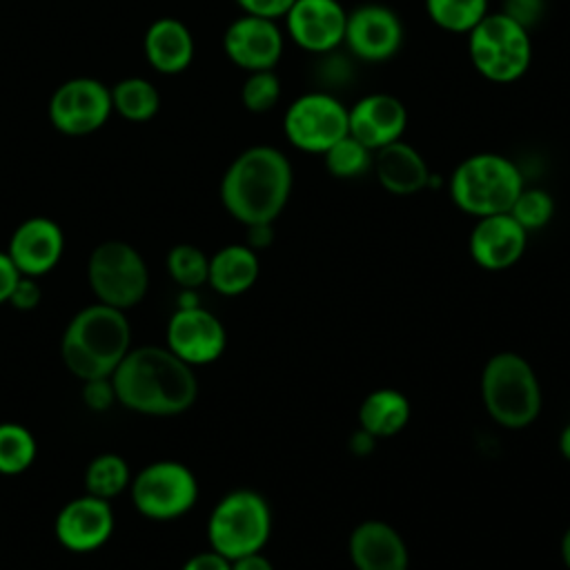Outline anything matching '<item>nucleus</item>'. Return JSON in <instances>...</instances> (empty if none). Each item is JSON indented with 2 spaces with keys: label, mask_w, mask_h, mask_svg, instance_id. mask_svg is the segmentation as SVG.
<instances>
[{
  "label": "nucleus",
  "mask_w": 570,
  "mask_h": 570,
  "mask_svg": "<svg viewBox=\"0 0 570 570\" xmlns=\"http://www.w3.org/2000/svg\"><path fill=\"white\" fill-rule=\"evenodd\" d=\"M405 29L401 16L381 2H365L347 11L343 47L361 62H385L403 47Z\"/></svg>",
  "instance_id": "12"
},
{
  "label": "nucleus",
  "mask_w": 570,
  "mask_h": 570,
  "mask_svg": "<svg viewBox=\"0 0 570 570\" xmlns=\"http://www.w3.org/2000/svg\"><path fill=\"white\" fill-rule=\"evenodd\" d=\"M85 492L111 501L122 494L131 483L129 463L116 452L96 454L85 468Z\"/></svg>",
  "instance_id": "26"
},
{
  "label": "nucleus",
  "mask_w": 570,
  "mask_h": 570,
  "mask_svg": "<svg viewBox=\"0 0 570 570\" xmlns=\"http://www.w3.org/2000/svg\"><path fill=\"white\" fill-rule=\"evenodd\" d=\"M523 187L525 180L519 165L497 151L465 156L448 180L452 203L474 218L510 212Z\"/></svg>",
  "instance_id": "4"
},
{
  "label": "nucleus",
  "mask_w": 570,
  "mask_h": 570,
  "mask_svg": "<svg viewBox=\"0 0 570 570\" xmlns=\"http://www.w3.org/2000/svg\"><path fill=\"white\" fill-rule=\"evenodd\" d=\"M525 232H537L554 216V200L541 187H523L508 212Z\"/></svg>",
  "instance_id": "31"
},
{
  "label": "nucleus",
  "mask_w": 570,
  "mask_h": 570,
  "mask_svg": "<svg viewBox=\"0 0 570 570\" xmlns=\"http://www.w3.org/2000/svg\"><path fill=\"white\" fill-rule=\"evenodd\" d=\"M318 58L321 60L316 65V76H318V82H321L323 91H332L334 94L338 87L352 82V76H354L352 60L354 58L347 51L334 49V51L321 53Z\"/></svg>",
  "instance_id": "33"
},
{
  "label": "nucleus",
  "mask_w": 570,
  "mask_h": 570,
  "mask_svg": "<svg viewBox=\"0 0 570 570\" xmlns=\"http://www.w3.org/2000/svg\"><path fill=\"white\" fill-rule=\"evenodd\" d=\"M114 525L116 517L111 503L85 492L58 510L53 519V534L65 550L87 554L100 550L111 539Z\"/></svg>",
  "instance_id": "16"
},
{
  "label": "nucleus",
  "mask_w": 570,
  "mask_h": 570,
  "mask_svg": "<svg viewBox=\"0 0 570 570\" xmlns=\"http://www.w3.org/2000/svg\"><path fill=\"white\" fill-rule=\"evenodd\" d=\"M109 94L114 111L131 122H147L160 109V94L147 78H125L116 82Z\"/></svg>",
  "instance_id": "25"
},
{
  "label": "nucleus",
  "mask_w": 570,
  "mask_h": 570,
  "mask_svg": "<svg viewBox=\"0 0 570 570\" xmlns=\"http://www.w3.org/2000/svg\"><path fill=\"white\" fill-rule=\"evenodd\" d=\"M165 341V347L194 367L214 363L225 352L227 334L218 316L191 303L178 305V309L169 316Z\"/></svg>",
  "instance_id": "13"
},
{
  "label": "nucleus",
  "mask_w": 570,
  "mask_h": 570,
  "mask_svg": "<svg viewBox=\"0 0 570 570\" xmlns=\"http://www.w3.org/2000/svg\"><path fill=\"white\" fill-rule=\"evenodd\" d=\"M22 274L16 269L7 252H0V305H4Z\"/></svg>",
  "instance_id": "39"
},
{
  "label": "nucleus",
  "mask_w": 570,
  "mask_h": 570,
  "mask_svg": "<svg viewBox=\"0 0 570 570\" xmlns=\"http://www.w3.org/2000/svg\"><path fill=\"white\" fill-rule=\"evenodd\" d=\"M481 399L488 414L503 428L521 430L541 410V387L532 365L514 354H494L481 372Z\"/></svg>",
  "instance_id": "5"
},
{
  "label": "nucleus",
  "mask_w": 570,
  "mask_h": 570,
  "mask_svg": "<svg viewBox=\"0 0 570 570\" xmlns=\"http://www.w3.org/2000/svg\"><path fill=\"white\" fill-rule=\"evenodd\" d=\"M559 452H561L563 459L570 461V423L559 434Z\"/></svg>",
  "instance_id": "42"
},
{
  "label": "nucleus",
  "mask_w": 570,
  "mask_h": 570,
  "mask_svg": "<svg viewBox=\"0 0 570 570\" xmlns=\"http://www.w3.org/2000/svg\"><path fill=\"white\" fill-rule=\"evenodd\" d=\"M236 4L243 9V13L281 20L294 0H236Z\"/></svg>",
  "instance_id": "37"
},
{
  "label": "nucleus",
  "mask_w": 570,
  "mask_h": 570,
  "mask_svg": "<svg viewBox=\"0 0 570 570\" xmlns=\"http://www.w3.org/2000/svg\"><path fill=\"white\" fill-rule=\"evenodd\" d=\"M82 401L89 410L94 412H105L109 410L114 403H118L116 399V390L109 376L102 379H91V381H82Z\"/></svg>",
  "instance_id": "34"
},
{
  "label": "nucleus",
  "mask_w": 570,
  "mask_h": 570,
  "mask_svg": "<svg viewBox=\"0 0 570 570\" xmlns=\"http://www.w3.org/2000/svg\"><path fill=\"white\" fill-rule=\"evenodd\" d=\"M40 296H42V294H40L38 281L31 278V276H20L7 303H9L13 309H18V312H31V309L38 307Z\"/></svg>",
  "instance_id": "36"
},
{
  "label": "nucleus",
  "mask_w": 570,
  "mask_h": 570,
  "mask_svg": "<svg viewBox=\"0 0 570 570\" xmlns=\"http://www.w3.org/2000/svg\"><path fill=\"white\" fill-rule=\"evenodd\" d=\"M142 49L147 62L165 76L185 71L191 65L196 51L191 31L178 18L154 20L145 31Z\"/></svg>",
  "instance_id": "22"
},
{
  "label": "nucleus",
  "mask_w": 570,
  "mask_h": 570,
  "mask_svg": "<svg viewBox=\"0 0 570 570\" xmlns=\"http://www.w3.org/2000/svg\"><path fill=\"white\" fill-rule=\"evenodd\" d=\"M22 276H45L62 258L65 234L53 218L31 216L22 220L4 249Z\"/></svg>",
  "instance_id": "18"
},
{
  "label": "nucleus",
  "mask_w": 570,
  "mask_h": 570,
  "mask_svg": "<svg viewBox=\"0 0 570 570\" xmlns=\"http://www.w3.org/2000/svg\"><path fill=\"white\" fill-rule=\"evenodd\" d=\"M109 379L118 403L147 416L183 414L198 396L194 367L160 345L131 347Z\"/></svg>",
  "instance_id": "1"
},
{
  "label": "nucleus",
  "mask_w": 570,
  "mask_h": 570,
  "mask_svg": "<svg viewBox=\"0 0 570 570\" xmlns=\"http://www.w3.org/2000/svg\"><path fill=\"white\" fill-rule=\"evenodd\" d=\"M281 20L285 36L307 53L321 56L343 47L347 11L341 0H294Z\"/></svg>",
  "instance_id": "15"
},
{
  "label": "nucleus",
  "mask_w": 570,
  "mask_h": 570,
  "mask_svg": "<svg viewBox=\"0 0 570 570\" xmlns=\"http://www.w3.org/2000/svg\"><path fill=\"white\" fill-rule=\"evenodd\" d=\"M350 559L356 570H407L403 537L385 521L367 519L350 534Z\"/></svg>",
  "instance_id": "20"
},
{
  "label": "nucleus",
  "mask_w": 570,
  "mask_h": 570,
  "mask_svg": "<svg viewBox=\"0 0 570 570\" xmlns=\"http://www.w3.org/2000/svg\"><path fill=\"white\" fill-rule=\"evenodd\" d=\"M283 134L294 149L323 156L334 142L347 136V107L332 91H305L287 105Z\"/></svg>",
  "instance_id": "10"
},
{
  "label": "nucleus",
  "mask_w": 570,
  "mask_h": 570,
  "mask_svg": "<svg viewBox=\"0 0 570 570\" xmlns=\"http://www.w3.org/2000/svg\"><path fill=\"white\" fill-rule=\"evenodd\" d=\"M258 256L249 245H225L209 256L207 283L223 296H238L247 292L258 278Z\"/></svg>",
  "instance_id": "23"
},
{
  "label": "nucleus",
  "mask_w": 570,
  "mask_h": 570,
  "mask_svg": "<svg viewBox=\"0 0 570 570\" xmlns=\"http://www.w3.org/2000/svg\"><path fill=\"white\" fill-rule=\"evenodd\" d=\"M87 281L98 303L129 309L149 287V269L142 254L125 240H102L87 261Z\"/></svg>",
  "instance_id": "8"
},
{
  "label": "nucleus",
  "mask_w": 570,
  "mask_h": 570,
  "mask_svg": "<svg viewBox=\"0 0 570 570\" xmlns=\"http://www.w3.org/2000/svg\"><path fill=\"white\" fill-rule=\"evenodd\" d=\"M528 232L505 212L476 218L470 232L472 261L490 272L512 267L525 252Z\"/></svg>",
  "instance_id": "19"
},
{
  "label": "nucleus",
  "mask_w": 570,
  "mask_h": 570,
  "mask_svg": "<svg viewBox=\"0 0 570 570\" xmlns=\"http://www.w3.org/2000/svg\"><path fill=\"white\" fill-rule=\"evenodd\" d=\"M410 421V401L403 392L392 387H381L370 392L358 407L361 430L379 436H394Z\"/></svg>",
  "instance_id": "24"
},
{
  "label": "nucleus",
  "mask_w": 570,
  "mask_h": 570,
  "mask_svg": "<svg viewBox=\"0 0 570 570\" xmlns=\"http://www.w3.org/2000/svg\"><path fill=\"white\" fill-rule=\"evenodd\" d=\"M232 570H274L272 561L261 554V552H252L245 557H238L232 561Z\"/></svg>",
  "instance_id": "41"
},
{
  "label": "nucleus",
  "mask_w": 570,
  "mask_h": 570,
  "mask_svg": "<svg viewBox=\"0 0 570 570\" xmlns=\"http://www.w3.org/2000/svg\"><path fill=\"white\" fill-rule=\"evenodd\" d=\"M285 31L278 20L243 13L223 33L225 56L243 71L274 69L283 58Z\"/></svg>",
  "instance_id": "14"
},
{
  "label": "nucleus",
  "mask_w": 570,
  "mask_h": 570,
  "mask_svg": "<svg viewBox=\"0 0 570 570\" xmlns=\"http://www.w3.org/2000/svg\"><path fill=\"white\" fill-rule=\"evenodd\" d=\"M49 120L67 136H87L107 125L114 114L109 87L96 78L78 76L58 85L49 98Z\"/></svg>",
  "instance_id": "11"
},
{
  "label": "nucleus",
  "mask_w": 570,
  "mask_h": 570,
  "mask_svg": "<svg viewBox=\"0 0 570 570\" xmlns=\"http://www.w3.org/2000/svg\"><path fill=\"white\" fill-rule=\"evenodd\" d=\"M468 56L481 78L494 85H510L530 69V31L503 11H490L468 33Z\"/></svg>",
  "instance_id": "6"
},
{
  "label": "nucleus",
  "mask_w": 570,
  "mask_h": 570,
  "mask_svg": "<svg viewBox=\"0 0 570 570\" xmlns=\"http://www.w3.org/2000/svg\"><path fill=\"white\" fill-rule=\"evenodd\" d=\"M274 238V229H272V223H256V225H247V243L254 252L256 249H263V247H269Z\"/></svg>",
  "instance_id": "40"
},
{
  "label": "nucleus",
  "mask_w": 570,
  "mask_h": 570,
  "mask_svg": "<svg viewBox=\"0 0 570 570\" xmlns=\"http://www.w3.org/2000/svg\"><path fill=\"white\" fill-rule=\"evenodd\" d=\"M372 171L379 185L394 196H412L432 183L423 154L403 138L374 151Z\"/></svg>",
  "instance_id": "21"
},
{
  "label": "nucleus",
  "mask_w": 570,
  "mask_h": 570,
  "mask_svg": "<svg viewBox=\"0 0 570 570\" xmlns=\"http://www.w3.org/2000/svg\"><path fill=\"white\" fill-rule=\"evenodd\" d=\"M372 160H374V151L367 149L356 138H352L350 134L343 136L323 154L325 169L341 180H352L367 174L372 169Z\"/></svg>",
  "instance_id": "29"
},
{
  "label": "nucleus",
  "mask_w": 570,
  "mask_h": 570,
  "mask_svg": "<svg viewBox=\"0 0 570 570\" xmlns=\"http://www.w3.org/2000/svg\"><path fill=\"white\" fill-rule=\"evenodd\" d=\"M501 11L517 20L528 31L546 16V0H503Z\"/></svg>",
  "instance_id": "35"
},
{
  "label": "nucleus",
  "mask_w": 570,
  "mask_h": 570,
  "mask_svg": "<svg viewBox=\"0 0 570 570\" xmlns=\"http://www.w3.org/2000/svg\"><path fill=\"white\" fill-rule=\"evenodd\" d=\"M129 497L138 514L154 521H171L196 505L198 481L185 463L163 459L131 476Z\"/></svg>",
  "instance_id": "9"
},
{
  "label": "nucleus",
  "mask_w": 570,
  "mask_h": 570,
  "mask_svg": "<svg viewBox=\"0 0 570 570\" xmlns=\"http://www.w3.org/2000/svg\"><path fill=\"white\" fill-rule=\"evenodd\" d=\"M131 350V325L122 309L94 303L78 309L60 341L65 367L80 381L111 376Z\"/></svg>",
  "instance_id": "3"
},
{
  "label": "nucleus",
  "mask_w": 570,
  "mask_h": 570,
  "mask_svg": "<svg viewBox=\"0 0 570 570\" xmlns=\"http://www.w3.org/2000/svg\"><path fill=\"white\" fill-rule=\"evenodd\" d=\"M281 78L274 69L249 71L240 87V102L252 114H267L281 100Z\"/></svg>",
  "instance_id": "32"
},
{
  "label": "nucleus",
  "mask_w": 570,
  "mask_h": 570,
  "mask_svg": "<svg viewBox=\"0 0 570 570\" xmlns=\"http://www.w3.org/2000/svg\"><path fill=\"white\" fill-rule=\"evenodd\" d=\"M407 129V109L401 98L372 91L347 107V134L376 151L403 138Z\"/></svg>",
  "instance_id": "17"
},
{
  "label": "nucleus",
  "mask_w": 570,
  "mask_h": 570,
  "mask_svg": "<svg viewBox=\"0 0 570 570\" xmlns=\"http://www.w3.org/2000/svg\"><path fill=\"white\" fill-rule=\"evenodd\" d=\"M561 559H563L566 568L570 570V528L561 537Z\"/></svg>",
  "instance_id": "43"
},
{
  "label": "nucleus",
  "mask_w": 570,
  "mask_h": 570,
  "mask_svg": "<svg viewBox=\"0 0 570 570\" xmlns=\"http://www.w3.org/2000/svg\"><path fill=\"white\" fill-rule=\"evenodd\" d=\"M488 0H425L432 24L450 33H470L488 13Z\"/></svg>",
  "instance_id": "28"
},
{
  "label": "nucleus",
  "mask_w": 570,
  "mask_h": 570,
  "mask_svg": "<svg viewBox=\"0 0 570 570\" xmlns=\"http://www.w3.org/2000/svg\"><path fill=\"white\" fill-rule=\"evenodd\" d=\"M180 570H232V561L209 548L205 552L191 554Z\"/></svg>",
  "instance_id": "38"
},
{
  "label": "nucleus",
  "mask_w": 570,
  "mask_h": 570,
  "mask_svg": "<svg viewBox=\"0 0 570 570\" xmlns=\"http://www.w3.org/2000/svg\"><path fill=\"white\" fill-rule=\"evenodd\" d=\"M38 456V443L29 428L16 421L0 423V474L18 476L27 472Z\"/></svg>",
  "instance_id": "27"
},
{
  "label": "nucleus",
  "mask_w": 570,
  "mask_h": 570,
  "mask_svg": "<svg viewBox=\"0 0 570 570\" xmlns=\"http://www.w3.org/2000/svg\"><path fill=\"white\" fill-rule=\"evenodd\" d=\"M207 272H209V256L189 243L174 245L167 254V274L171 281L185 289L200 287L207 283Z\"/></svg>",
  "instance_id": "30"
},
{
  "label": "nucleus",
  "mask_w": 570,
  "mask_h": 570,
  "mask_svg": "<svg viewBox=\"0 0 570 570\" xmlns=\"http://www.w3.org/2000/svg\"><path fill=\"white\" fill-rule=\"evenodd\" d=\"M292 163L272 145L240 151L220 178V203L238 223H274L292 194Z\"/></svg>",
  "instance_id": "2"
},
{
  "label": "nucleus",
  "mask_w": 570,
  "mask_h": 570,
  "mask_svg": "<svg viewBox=\"0 0 570 570\" xmlns=\"http://www.w3.org/2000/svg\"><path fill=\"white\" fill-rule=\"evenodd\" d=\"M272 532V512L267 501L249 490L227 492L212 510L207 521L209 548L229 561L261 552Z\"/></svg>",
  "instance_id": "7"
}]
</instances>
